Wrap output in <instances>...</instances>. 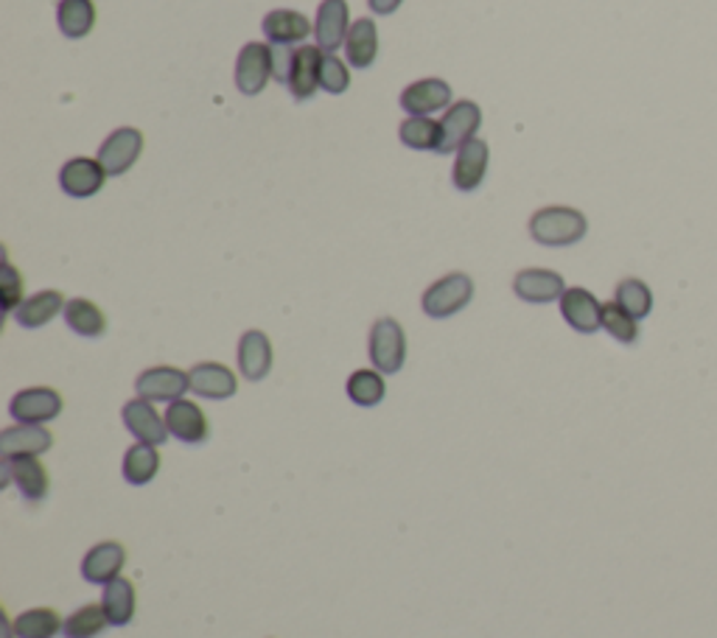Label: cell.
Here are the masks:
<instances>
[{
  "label": "cell",
  "instance_id": "obj_15",
  "mask_svg": "<svg viewBox=\"0 0 717 638\" xmlns=\"http://www.w3.org/2000/svg\"><path fill=\"white\" fill-rule=\"evenodd\" d=\"M488 160L490 149L482 138H471L468 143H462L460 149H457L455 171H451V182H455L457 191H477L485 180V171H488Z\"/></svg>",
  "mask_w": 717,
  "mask_h": 638
},
{
  "label": "cell",
  "instance_id": "obj_7",
  "mask_svg": "<svg viewBox=\"0 0 717 638\" xmlns=\"http://www.w3.org/2000/svg\"><path fill=\"white\" fill-rule=\"evenodd\" d=\"M7 485H14L18 494L23 496L26 501H31V505L46 499L48 490H51L48 470L46 465L40 462V457L3 459V488H7Z\"/></svg>",
  "mask_w": 717,
  "mask_h": 638
},
{
  "label": "cell",
  "instance_id": "obj_34",
  "mask_svg": "<svg viewBox=\"0 0 717 638\" xmlns=\"http://www.w3.org/2000/svg\"><path fill=\"white\" fill-rule=\"evenodd\" d=\"M614 300H617L625 311L634 313L636 319L650 317V311H654V291L639 278L619 280L617 291H614Z\"/></svg>",
  "mask_w": 717,
  "mask_h": 638
},
{
  "label": "cell",
  "instance_id": "obj_38",
  "mask_svg": "<svg viewBox=\"0 0 717 638\" xmlns=\"http://www.w3.org/2000/svg\"><path fill=\"white\" fill-rule=\"evenodd\" d=\"M292 57H295L292 46H272V79H278V82L286 84L289 70H292Z\"/></svg>",
  "mask_w": 717,
  "mask_h": 638
},
{
  "label": "cell",
  "instance_id": "obj_36",
  "mask_svg": "<svg viewBox=\"0 0 717 638\" xmlns=\"http://www.w3.org/2000/svg\"><path fill=\"white\" fill-rule=\"evenodd\" d=\"M320 88L331 96H342L345 90L350 88V70L337 53H326V57H322Z\"/></svg>",
  "mask_w": 717,
  "mask_h": 638
},
{
  "label": "cell",
  "instance_id": "obj_22",
  "mask_svg": "<svg viewBox=\"0 0 717 638\" xmlns=\"http://www.w3.org/2000/svg\"><path fill=\"white\" fill-rule=\"evenodd\" d=\"M269 46H298L311 34V20L295 9H275L261 23Z\"/></svg>",
  "mask_w": 717,
  "mask_h": 638
},
{
  "label": "cell",
  "instance_id": "obj_21",
  "mask_svg": "<svg viewBox=\"0 0 717 638\" xmlns=\"http://www.w3.org/2000/svg\"><path fill=\"white\" fill-rule=\"evenodd\" d=\"M348 31H350L348 0H322L315 20L317 46H320L326 53H333L339 46H345Z\"/></svg>",
  "mask_w": 717,
  "mask_h": 638
},
{
  "label": "cell",
  "instance_id": "obj_28",
  "mask_svg": "<svg viewBox=\"0 0 717 638\" xmlns=\"http://www.w3.org/2000/svg\"><path fill=\"white\" fill-rule=\"evenodd\" d=\"M121 473L129 485H135V488L152 482L155 476L160 473L158 446H149V442H135V446L123 453Z\"/></svg>",
  "mask_w": 717,
  "mask_h": 638
},
{
  "label": "cell",
  "instance_id": "obj_12",
  "mask_svg": "<svg viewBox=\"0 0 717 638\" xmlns=\"http://www.w3.org/2000/svg\"><path fill=\"white\" fill-rule=\"evenodd\" d=\"M107 171L99 160L90 157H73L59 169V188L73 199H90L104 188Z\"/></svg>",
  "mask_w": 717,
  "mask_h": 638
},
{
  "label": "cell",
  "instance_id": "obj_9",
  "mask_svg": "<svg viewBox=\"0 0 717 638\" xmlns=\"http://www.w3.org/2000/svg\"><path fill=\"white\" fill-rule=\"evenodd\" d=\"M560 317L566 319V326L578 333H597L603 328V302L591 295L584 286H571L560 297Z\"/></svg>",
  "mask_w": 717,
  "mask_h": 638
},
{
  "label": "cell",
  "instance_id": "obj_14",
  "mask_svg": "<svg viewBox=\"0 0 717 638\" xmlns=\"http://www.w3.org/2000/svg\"><path fill=\"white\" fill-rule=\"evenodd\" d=\"M322 51L320 46H298L292 57V70L286 79V88L292 93V99L309 101L311 96L320 90V70H322Z\"/></svg>",
  "mask_w": 717,
  "mask_h": 638
},
{
  "label": "cell",
  "instance_id": "obj_1",
  "mask_svg": "<svg viewBox=\"0 0 717 638\" xmlns=\"http://www.w3.org/2000/svg\"><path fill=\"white\" fill-rule=\"evenodd\" d=\"M589 232V221L580 210L566 208V205H549L530 216L532 241L544 247H571L584 241Z\"/></svg>",
  "mask_w": 717,
  "mask_h": 638
},
{
  "label": "cell",
  "instance_id": "obj_13",
  "mask_svg": "<svg viewBox=\"0 0 717 638\" xmlns=\"http://www.w3.org/2000/svg\"><path fill=\"white\" fill-rule=\"evenodd\" d=\"M451 107V88L444 79H418L401 93V110L409 118H429Z\"/></svg>",
  "mask_w": 717,
  "mask_h": 638
},
{
  "label": "cell",
  "instance_id": "obj_30",
  "mask_svg": "<svg viewBox=\"0 0 717 638\" xmlns=\"http://www.w3.org/2000/svg\"><path fill=\"white\" fill-rule=\"evenodd\" d=\"M345 392H348V398L356 403V407H365V409L379 407L387 395L385 372H379V370L350 372L348 383H345Z\"/></svg>",
  "mask_w": 717,
  "mask_h": 638
},
{
  "label": "cell",
  "instance_id": "obj_17",
  "mask_svg": "<svg viewBox=\"0 0 717 638\" xmlns=\"http://www.w3.org/2000/svg\"><path fill=\"white\" fill-rule=\"evenodd\" d=\"M53 435L46 426L18 423L0 431V457H40V453L51 451Z\"/></svg>",
  "mask_w": 717,
  "mask_h": 638
},
{
  "label": "cell",
  "instance_id": "obj_6",
  "mask_svg": "<svg viewBox=\"0 0 717 638\" xmlns=\"http://www.w3.org/2000/svg\"><path fill=\"white\" fill-rule=\"evenodd\" d=\"M272 76V46L247 42L236 59V88L245 96H258Z\"/></svg>",
  "mask_w": 717,
  "mask_h": 638
},
{
  "label": "cell",
  "instance_id": "obj_29",
  "mask_svg": "<svg viewBox=\"0 0 717 638\" xmlns=\"http://www.w3.org/2000/svg\"><path fill=\"white\" fill-rule=\"evenodd\" d=\"M57 23L68 40H82L96 26L93 0H59Z\"/></svg>",
  "mask_w": 717,
  "mask_h": 638
},
{
  "label": "cell",
  "instance_id": "obj_31",
  "mask_svg": "<svg viewBox=\"0 0 717 638\" xmlns=\"http://www.w3.org/2000/svg\"><path fill=\"white\" fill-rule=\"evenodd\" d=\"M110 627V619H107V610L101 602H90L82 605L79 610L64 619L62 636L64 638H99L101 632Z\"/></svg>",
  "mask_w": 717,
  "mask_h": 638
},
{
  "label": "cell",
  "instance_id": "obj_39",
  "mask_svg": "<svg viewBox=\"0 0 717 638\" xmlns=\"http://www.w3.org/2000/svg\"><path fill=\"white\" fill-rule=\"evenodd\" d=\"M404 0H368V7L374 9L376 14H392Z\"/></svg>",
  "mask_w": 717,
  "mask_h": 638
},
{
  "label": "cell",
  "instance_id": "obj_8",
  "mask_svg": "<svg viewBox=\"0 0 717 638\" xmlns=\"http://www.w3.org/2000/svg\"><path fill=\"white\" fill-rule=\"evenodd\" d=\"M140 151H143V134H140V129L121 127L101 143L96 160L104 166L107 177H121L138 163Z\"/></svg>",
  "mask_w": 717,
  "mask_h": 638
},
{
  "label": "cell",
  "instance_id": "obj_16",
  "mask_svg": "<svg viewBox=\"0 0 717 638\" xmlns=\"http://www.w3.org/2000/svg\"><path fill=\"white\" fill-rule=\"evenodd\" d=\"M123 564H127V549H123L118 540H104V544H96L93 549L84 555L82 577L90 586L104 588L107 582L121 577Z\"/></svg>",
  "mask_w": 717,
  "mask_h": 638
},
{
  "label": "cell",
  "instance_id": "obj_18",
  "mask_svg": "<svg viewBox=\"0 0 717 638\" xmlns=\"http://www.w3.org/2000/svg\"><path fill=\"white\" fill-rule=\"evenodd\" d=\"M188 378H191V392L199 398H208V401H228L239 392L233 370L219 365V361H202V365L191 367Z\"/></svg>",
  "mask_w": 717,
  "mask_h": 638
},
{
  "label": "cell",
  "instance_id": "obj_23",
  "mask_svg": "<svg viewBox=\"0 0 717 638\" xmlns=\"http://www.w3.org/2000/svg\"><path fill=\"white\" fill-rule=\"evenodd\" d=\"M239 370L247 381H263L272 370V342L263 331H247L239 339Z\"/></svg>",
  "mask_w": 717,
  "mask_h": 638
},
{
  "label": "cell",
  "instance_id": "obj_32",
  "mask_svg": "<svg viewBox=\"0 0 717 638\" xmlns=\"http://www.w3.org/2000/svg\"><path fill=\"white\" fill-rule=\"evenodd\" d=\"M62 627L64 619L53 608H29L14 619L18 638H57Z\"/></svg>",
  "mask_w": 717,
  "mask_h": 638
},
{
  "label": "cell",
  "instance_id": "obj_11",
  "mask_svg": "<svg viewBox=\"0 0 717 638\" xmlns=\"http://www.w3.org/2000/svg\"><path fill=\"white\" fill-rule=\"evenodd\" d=\"M123 426H127L129 435L138 442H149V446H163L169 440V426H166V415H160L155 409L152 401L147 398H135L123 407L121 412Z\"/></svg>",
  "mask_w": 717,
  "mask_h": 638
},
{
  "label": "cell",
  "instance_id": "obj_2",
  "mask_svg": "<svg viewBox=\"0 0 717 638\" xmlns=\"http://www.w3.org/2000/svg\"><path fill=\"white\" fill-rule=\"evenodd\" d=\"M474 300V280L466 272H451L446 278L435 280L429 289L420 297L426 317L432 319H449L460 313L468 302Z\"/></svg>",
  "mask_w": 717,
  "mask_h": 638
},
{
  "label": "cell",
  "instance_id": "obj_4",
  "mask_svg": "<svg viewBox=\"0 0 717 638\" xmlns=\"http://www.w3.org/2000/svg\"><path fill=\"white\" fill-rule=\"evenodd\" d=\"M191 389V378L188 372L177 370V367L160 365V367H149L138 376L135 381V392L138 398H147L152 403H175L180 401L182 395Z\"/></svg>",
  "mask_w": 717,
  "mask_h": 638
},
{
  "label": "cell",
  "instance_id": "obj_20",
  "mask_svg": "<svg viewBox=\"0 0 717 638\" xmlns=\"http://www.w3.org/2000/svg\"><path fill=\"white\" fill-rule=\"evenodd\" d=\"M514 291L519 300L532 302V306H547L564 297L566 283L564 275L552 269H521L514 278Z\"/></svg>",
  "mask_w": 717,
  "mask_h": 638
},
{
  "label": "cell",
  "instance_id": "obj_27",
  "mask_svg": "<svg viewBox=\"0 0 717 638\" xmlns=\"http://www.w3.org/2000/svg\"><path fill=\"white\" fill-rule=\"evenodd\" d=\"M101 605L107 610V619L112 627H127L135 619V608H138V597H135V586L127 577L107 582L104 594H101Z\"/></svg>",
  "mask_w": 717,
  "mask_h": 638
},
{
  "label": "cell",
  "instance_id": "obj_40",
  "mask_svg": "<svg viewBox=\"0 0 717 638\" xmlns=\"http://www.w3.org/2000/svg\"><path fill=\"white\" fill-rule=\"evenodd\" d=\"M0 627H3V638H18V632H14V621H9L7 614H0Z\"/></svg>",
  "mask_w": 717,
  "mask_h": 638
},
{
  "label": "cell",
  "instance_id": "obj_33",
  "mask_svg": "<svg viewBox=\"0 0 717 638\" xmlns=\"http://www.w3.org/2000/svg\"><path fill=\"white\" fill-rule=\"evenodd\" d=\"M398 138L415 151H438L444 129H440V121H432V118H407L398 127Z\"/></svg>",
  "mask_w": 717,
  "mask_h": 638
},
{
  "label": "cell",
  "instance_id": "obj_3",
  "mask_svg": "<svg viewBox=\"0 0 717 638\" xmlns=\"http://www.w3.org/2000/svg\"><path fill=\"white\" fill-rule=\"evenodd\" d=\"M368 353L370 361H374V370L385 372V376H392V372L401 370L404 361H407V333H404L398 319H376L374 328H370Z\"/></svg>",
  "mask_w": 717,
  "mask_h": 638
},
{
  "label": "cell",
  "instance_id": "obj_35",
  "mask_svg": "<svg viewBox=\"0 0 717 638\" xmlns=\"http://www.w3.org/2000/svg\"><path fill=\"white\" fill-rule=\"evenodd\" d=\"M603 331L619 345H636L639 339V319L625 311L617 300L603 302Z\"/></svg>",
  "mask_w": 717,
  "mask_h": 638
},
{
  "label": "cell",
  "instance_id": "obj_24",
  "mask_svg": "<svg viewBox=\"0 0 717 638\" xmlns=\"http://www.w3.org/2000/svg\"><path fill=\"white\" fill-rule=\"evenodd\" d=\"M379 57V29L376 20L359 18L356 23H350L348 37H345V59L353 68L365 70L376 62Z\"/></svg>",
  "mask_w": 717,
  "mask_h": 638
},
{
  "label": "cell",
  "instance_id": "obj_37",
  "mask_svg": "<svg viewBox=\"0 0 717 638\" xmlns=\"http://www.w3.org/2000/svg\"><path fill=\"white\" fill-rule=\"evenodd\" d=\"M0 295H3V308L7 313H14L23 302V275L12 267V263H3V275H0Z\"/></svg>",
  "mask_w": 717,
  "mask_h": 638
},
{
  "label": "cell",
  "instance_id": "obj_19",
  "mask_svg": "<svg viewBox=\"0 0 717 638\" xmlns=\"http://www.w3.org/2000/svg\"><path fill=\"white\" fill-rule=\"evenodd\" d=\"M166 426H169V435L186 442V446H199V442H205L210 437V423L202 409H199V403L186 401V398L169 403V409H166Z\"/></svg>",
  "mask_w": 717,
  "mask_h": 638
},
{
  "label": "cell",
  "instance_id": "obj_5",
  "mask_svg": "<svg viewBox=\"0 0 717 638\" xmlns=\"http://www.w3.org/2000/svg\"><path fill=\"white\" fill-rule=\"evenodd\" d=\"M59 412H62V395L51 387L20 389L12 398V403H9V415L18 423L46 426L53 418H59Z\"/></svg>",
  "mask_w": 717,
  "mask_h": 638
},
{
  "label": "cell",
  "instance_id": "obj_10",
  "mask_svg": "<svg viewBox=\"0 0 717 638\" xmlns=\"http://www.w3.org/2000/svg\"><path fill=\"white\" fill-rule=\"evenodd\" d=\"M479 127H482V110L474 101H457L446 110V116L440 118V129H444V140H440L438 154H451L460 149L462 143H468L471 138H477Z\"/></svg>",
  "mask_w": 717,
  "mask_h": 638
},
{
  "label": "cell",
  "instance_id": "obj_26",
  "mask_svg": "<svg viewBox=\"0 0 717 638\" xmlns=\"http://www.w3.org/2000/svg\"><path fill=\"white\" fill-rule=\"evenodd\" d=\"M64 326L73 333H79V337L99 339L104 337L107 331V317L93 300L73 297V300H68V306H64Z\"/></svg>",
  "mask_w": 717,
  "mask_h": 638
},
{
  "label": "cell",
  "instance_id": "obj_25",
  "mask_svg": "<svg viewBox=\"0 0 717 638\" xmlns=\"http://www.w3.org/2000/svg\"><path fill=\"white\" fill-rule=\"evenodd\" d=\"M64 306H68V302H64V297L59 295L57 289H46L26 297L12 317L20 328H42L48 326L57 313H64Z\"/></svg>",
  "mask_w": 717,
  "mask_h": 638
}]
</instances>
